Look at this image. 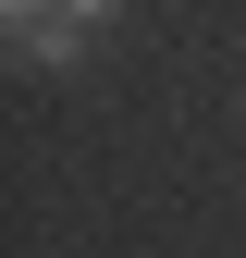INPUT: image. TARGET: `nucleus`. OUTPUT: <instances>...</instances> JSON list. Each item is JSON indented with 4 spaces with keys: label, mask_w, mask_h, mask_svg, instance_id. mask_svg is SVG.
Listing matches in <instances>:
<instances>
[{
    "label": "nucleus",
    "mask_w": 246,
    "mask_h": 258,
    "mask_svg": "<svg viewBox=\"0 0 246 258\" xmlns=\"http://www.w3.org/2000/svg\"><path fill=\"white\" fill-rule=\"evenodd\" d=\"M0 25L25 61H74L86 37H111V0H0Z\"/></svg>",
    "instance_id": "1"
}]
</instances>
